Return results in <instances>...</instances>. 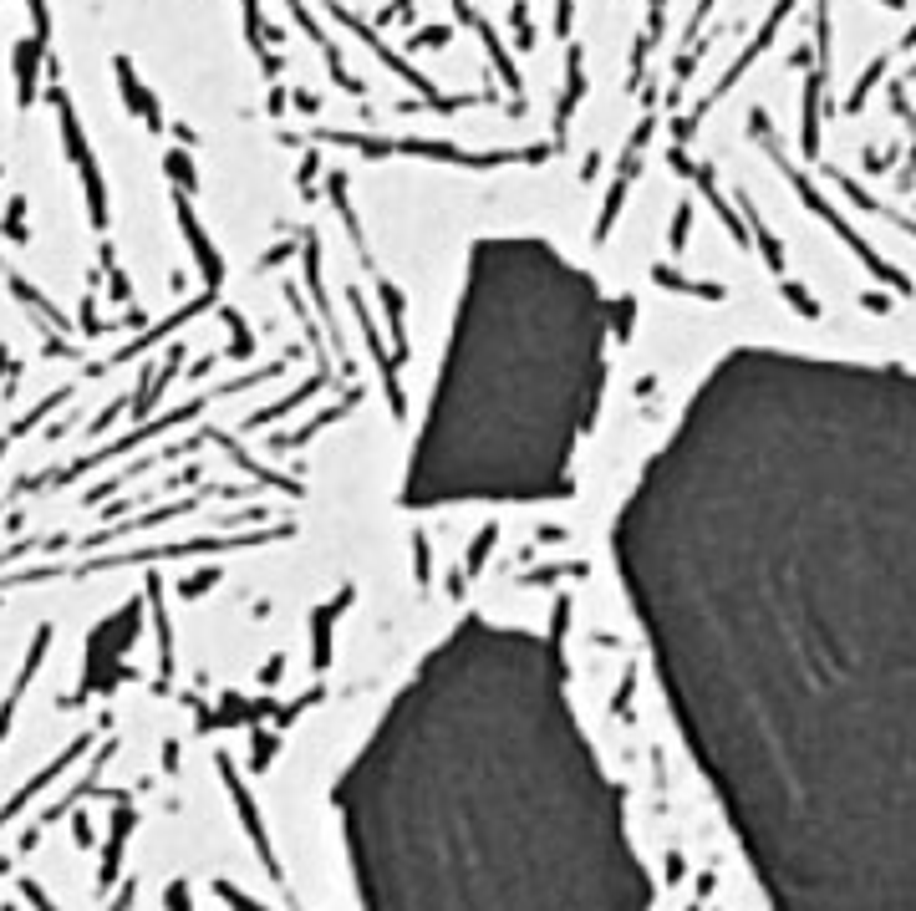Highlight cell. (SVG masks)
<instances>
[{"label":"cell","mask_w":916,"mask_h":911,"mask_svg":"<svg viewBox=\"0 0 916 911\" xmlns=\"http://www.w3.org/2000/svg\"><path fill=\"white\" fill-rule=\"evenodd\" d=\"M362 906H647L621 789L581 733L560 647L469 616L413 667L336 784Z\"/></svg>","instance_id":"cell-1"},{"label":"cell","mask_w":916,"mask_h":911,"mask_svg":"<svg viewBox=\"0 0 916 911\" xmlns=\"http://www.w3.org/2000/svg\"><path fill=\"white\" fill-rule=\"evenodd\" d=\"M601 382V286L540 235H484L464 260L403 499L413 509L560 499Z\"/></svg>","instance_id":"cell-2"}]
</instances>
